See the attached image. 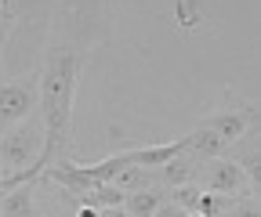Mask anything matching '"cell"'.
Masks as SVG:
<instances>
[{
	"label": "cell",
	"instance_id": "obj_1",
	"mask_svg": "<svg viewBox=\"0 0 261 217\" xmlns=\"http://www.w3.org/2000/svg\"><path fill=\"white\" fill-rule=\"evenodd\" d=\"M76 76H80V58L73 47H51L47 66L37 76L40 87V116H44V152H40V174L44 167H51L55 152L69 138V119H73V90H76Z\"/></svg>",
	"mask_w": 261,
	"mask_h": 217
},
{
	"label": "cell",
	"instance_id": "obj_2",
	"mask_svg": "<svg viewBox=\"0 0 261 217\" xmlns=\"http://www.w3.org/2000/svg\"><path fill=\"white\" fill-rule=\"evenodd\" d=\"M40 152H44V127H33L22 119L0 138V167L29 170L33 177H40Z\"/></svg>",
	"mask_w": 261,
	"mask_h": 217
},
{
	"label": "cell",
	"instance_id": "obj_3",
	"mask_svg": "<svg viewBox=\"0 0 261 217\" xmlns=\"http://www.w3.org/2000/svg\"><path fill=\"white\" fill-rule=\"evenodd\" d=\"M196 189L200 192H221V196H236V192H243L247 189V174H243V167L236 163V160H203L200 163V170H196Z\"/></svg>",
	"mask_w": 261,
	"mask_h": 217
},
{
	"label": "cell",
	"instance_id": "obj_4",
	"mask_svg": "<svg viewBox=\"0 0 261 217\" xmlns=\"http://www.w3.org/2000/svg\"><path fill=\"white\" fill-rule=\"evenodd\" d=\"M37 98H40L37 76L4 83L0 87V127H15V123L29 119V112L37 109Z\"/></svg>",
	"mask_w": 261,
	"mask_h": 217
},
{
	"label": "cell",
	"instance_id": "obj_5",
	"mask_svg": "<svg viewBox=\"0 0 261 217\" xmlns=\"http://www.w3.org/2000/svg\"><path fill=\"white\" fill-rule=\"evenodd\" d=\"M207 127H211L225 145H232V141H240V138L254 127V112H236V109H228V112L211 116V119H207Z\"/></svg>",
	"mask_w": 261,
	"mask_h": 217
},
{
	"label": "cell",
	"instance_id": "obj_6",
	"mask_svg": "<svg viewBox=\"0 0 261 217\" xmlns=\"http://www.w3.org/2000/svg\"><path fill=\"white\" fill-rule=\"evenodd\" d=\"M196 170H200V160L189 156V152H178L174 160L156 167V181L167 184V189H178V184H192L196 181Z\"/></svg>",
	"mask_w": 261,
	"mask_h": 217
},
{
	"label": "cell",
	"instance_id": "obj_7",
	"mask_svg": "<svg viewBox=\"0 0 261 217\" xmlns=\"http://www.w3.org/2000/svg\"><path fill=\"white\" fill-rule=\"evenodd\" d=\"M225 148H228V145L207 127V123H200L192 134H185V152H189V156H196L200 163H203V160H218Z\"/></svg>",
	"mask_w": 261,
	"mask_h": 217
},
{
	"label": "cell",
	"instance_id": "obj_8",
	"mask_svg": "<svg viewBox=\"0 0 261 217\" xmlns=\"http://www.w3.org/2000/svg\"><path fill=\"white\" fill-rule=\"evenodd\" d=\"M0 217H37V203H33V189H29V184H15V189L4 192Z\"/></svg>",
	"mask_w": 261,
	"mask_h": 217
},
{
	"label": "cell",
	"instance_id": "obj_9",
	"mask_svg": "<svg viewBox=\"0 0 261 217\" xmlns=\"http://www.w3.org/2000/svg\"><path fill=\"white\" fill-rule=\"evenodd\" d=\"M113 184L120 192H138V189H156V170L149 167H135V163H127L123 170H116Z\"/></svg>",
	"mask_w": 261,
	"mask_h": 217
},
{
	"label": "cell",
	"instance_id": "obj_10",
	"mask_svg": "<svg viewBox=\"0 0 261 217\" xmlns=\"http://www.w3.org/2000/svg\"><path fill=\"white\" fill-rule=\"evenodd\" d=\"M163 199H167L163 189H138V192H127L123 210H127V217H149Z\"/></svg>",
	"mask_w": 261,
	"mask_h": 217
},
{
	"label": "cell",
	"instance_id": "obj_11",
	"mask_svg": "<svg viewBox=\"0 0 261 217\" xmlns=\"http://www.w3.org/2000/svg\"><path fill=\"white\" fill-rule=\"evenodd\" d=\"M181 210H196V203H200V189H196V184H178V189H171L167 192Z\"/></svg>",
	"mask_w": 261,
	"mask_h": 217
},
{
	"label": "cell",
	"instance_id": "obj_12",
	"mask_svg": "<svg viewBox=\"0 0 261 217\" xmlns=\"http://www.w3.org/2000/svg\"><path fill=\"white\" fill-rule=\"evenodd\" d=\"M232 217H261L257 199H236L232 203Z\"/></svg>",
	"mask_w": 261,
	"mask_h": 217
},
{
	"label": "cell",
	"instance_id": "obj_13",
	"mask_svg": "<svg viewBox=\"0 0 261 217\" xmlns=\"http://www.w3.org/2000/svg\"><path fill=\"white\" fill-rule=\"evenodd\" d=\"M185 213H189V210H181L174 199H163V203H160V206H156L149 217H185Z\"/></svg>",
	"mask_w": 261,
	"mask_h": 217
},
{
	"label": "cell",
	"instance_id": "obj_14",
	"mask_svg": "<svg viewBox=\"0 0 261 217\" xmlns=\"http://www.w3.org/2000/svg\"><path fill=\"white\" fill-rule=\"evenodd\" d=\"M98 217H127L123 206H98Z\"/></svg>",
	"mask_w": 261,
	"mask_h": 217
},
{
	"label": "cell",
	"instance_id": "obj_15",
	"mask_svg": "<svg viewBox=\"0 0 261 217\" xmlns=\"http://www.w3.org/2000/svg\"><path fill=\"white\" fill-rule=\"evenodd\" d=\"M76 217H98V206H80V213Z\"/></svg>",
	"mask_w": 261,
	"mask_h": 217
},
{
	"label": "cell",
	"instance_id": "obj_16",
	"mask_svg": "<svg viewBox=\"0 0 261 217\" xmlns=\"http://www.w3.org/2000/svg\"><path fill=\"white\" fill-rule=\"evenodd\" d=\"M4 22H8V11H4V8H0V29H4Z\"/></svg>",
	"mask_w": 261,
	"mask_h": 217
},
{
	"label": "cell",
	"instance_id": "obj_17",
	"mask_svg": "<svg viewBox=\"0 0 261 217\" xmlns=\"http://www.w3.org/2000/svg\"><path fill=\"white\" fill-rule=\"evenodd\" d=\"M185 217H200V213H196V210H189V213H185Z\"/></svg>",
	"mask_w": 261,
	"mask_h": 217
},
{
	"label": "cell",
	"instance_id": "obj_18",
	"mask_svg": "<svg viewBox=\"0 0 261 217\" xmlns=\"http://www.w3.org/2000/svg\"><path fill=\"white\" fill-rule=\"evenodd\" d=\"M8 4H11V0H0V8H8Z\"/></svg>",
	"mask_w": 261,
	"mask_h": 217
}]
</instances>
